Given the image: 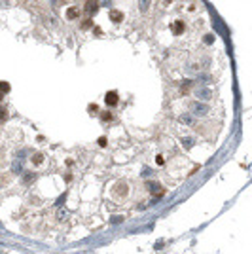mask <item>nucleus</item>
I'll return each instance as SVG.
<instances>
[{"label": "nucleus", "mask_w": 252, "mask_h": 254, "mask_svg": "<svg viewBox=\"0 0 252 254\" xmlns=\"http://www.w3.org/2000/svg\"><path fill=\"white\" fill-rule=\"evenodd\" d=\"M169 114L175 135L190 144L214 140L224 122V106L218 91L207 86L205 80L182 82L178 95L171 101Z\"/></svg>", "instance_id": "1"}, {"label": "nucleus", "mask_w": 252, "mask_h": 254, "mask_svg": "<svg viewBox=\"0 0 252 254\" xmlns=\"http://www.w3.org/2000/svg\"><path fill=\"white\" fill-rule=\"evenodd\" d=\"M154 38L161 47L182 51L197 46L205 31V11L197 0H161L154 13Z\"/></svg>", "instance_id": "2"}, {"label": "nucleus", "mask_w": 252, "mask_h": 254, "mask_svg": "<svg viewBox=\"0 0 252 254\" xmlns=\"http://www.w3.org/2000/svg\"><path fill=\"white\" fill-rule=\"evenodd\" d=\"M116 101H118V95H116V93H110V95L106 97V103H110V104H114Z\"/></svg>", "instance_id": "3"}]
</instances>
